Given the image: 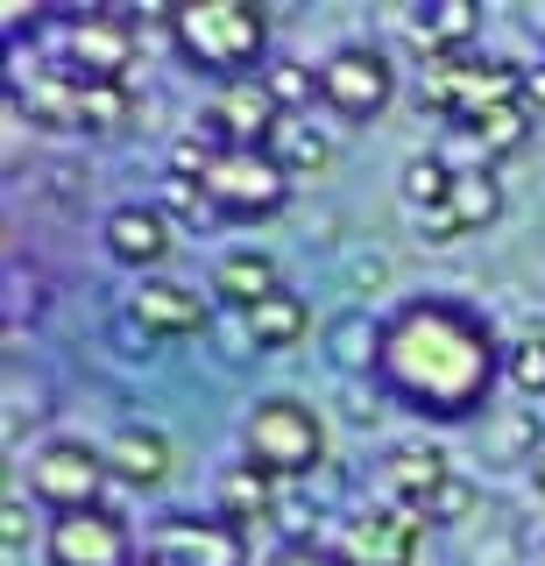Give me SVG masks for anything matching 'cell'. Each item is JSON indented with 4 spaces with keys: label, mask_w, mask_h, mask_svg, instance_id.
Returning a JSON list of instances; mask_svg holds the SVG:
<instances>
[{
    "label": "cell",
    "mask_w": 545,
    "mask_h": 566,
    "mask_svg": "<svg viewBox=\"0 0 545 566\" xmlns=\"http://www.w3.org/2000/svg\"><path fill=\"white\" fill-rule=\"evenodd\" d=\"M496 340L468 305L453 297H418L382 318V354L376 376L390 397H403L411 411L461 424L474 411H489V389H496Z\"/></svg>",
    "instance_id": "6da1fadb"
},
{
    "label": "cell",
    "mask_w": 545,
    "mask_h": 566,
    "mask_svg": "<svg viewBox=\"0 0 545 566\" xmlns=\"http://www.w3.org/2000/svg\"><path fill=\"white\" fill-rule=\"evenodd\" d=\"M164 22H170V43L199 71H213L220 85L249 78V64L270 43V14L255 0H191V8H164Z\"/></svg>",
    "instance_id": "7a4b0ae2"
},
{
    "label": "cell",
    "mask_w": 545,
    "mask_h": 566,
    "mask_svg": "<svg viewBox=\"0 0 545 566\" xmlns=\"http://www.w3.org/2000/svg\"><path fill=\"white\" fill-rule=\"evenodd\" d=\"M241 447H249V468H262V474H312L326 460V424L312 403L270 397L241 424Z\"/></svg>",
    "instance_id": "3957f363"
},
{
    "label": "cell",
    "mask_w": 545,
    "mask_h": 566,
    "mask_svg": "<svg viewBox=\"0 0 545 566\" xmlns=\"http://www.w3.org/2000/svg\"><path fill=\"white\" fill-rule=\"evenodd\" d=\"M199 185H206V199H213L220 220H270V212L291 199V170L276 164L270 149H220Z\"/></svg>",
    "instance_id": "277c9868"
},
{
    "label": "cell",
    "mask_w": 545,
    "mask_h": 566,
    "mask_svg": "<svg viewBox=\"0 0 545 566\" xmlns=\"http://www.w3.org/2000/svg\"><path fill=\"white\" fill-rule=\"evenodd\" d=\"M397 93V71L382 50H368V43H347V50H333V57L319 64V99L333 106L340 120H368V114H382Z\"/></svg>",
    "instance_id": "5b68a950"
},
{
    "label": "cell",
    "mask_w": 545,
    "mask_h": 566,
    "mask_svg": "<svg viewBox=\"0 0 545 566\" xmlns=\"http://www.w3.org/2000/svg\"><path fill=\"white\" fill-rule=\"evenodd\" d=\"M29 489H36L57 517H72V510H99V489H107V453L78 447V439H57V447H43L36 460H29Z\"/></svg>",
    "instance_id": "8992f818"
},
{
    "label": "cell",
    "mask_w": 545,
    "mask_h": 566,
    "mask_svg": "<svg viewBox=\"0 0 545 566\" xmlns=\"http://www.w3.org/2000/svg\"><path fill=\"white\" fill-rule=\"evenodd\" d=\"M50 566H143V559H135V531L114 510H72L50 524Z\"/></svg>",
    "instance_id": "52a82bcc"
},
{
    "label": "cell",
    "mask_w": 545,
    "mask_h": 566,
    "mask_svg": "<svg viewBox=\"0 0 545 566\" xmlns=\"http://www.w3.org/2000/svg\"><path fill=\"white\" fill-rule=\"evenodd\" d=\"M149 559L156 566H249V538L227 517H164L149 531Z\"/></svg>",
    "instance_id": "ba28073f"
},
{
    "label": "cell",
    "mask_w": 545,
    "mask_h": 566,
    "mask_svg": "<svg viewBox=\"0 0 545 566\" xmlns=\"http://www.w3.org/2000/svg\"><path fill=\"white\" fill-rule=\"evenodd\" d=\"M135 71V22L114 8L72 22V78L78 85H128Z\"/></svg>",
    "instance_id": "9c48e42d"
},
{
    "label": "cell",
    "mask_w": 545,
    "mask_h": 566,
    "mask_svg": "<svg viewBox=\"0 0 545 566\" xmlns=\"http://www.w3.org/2000/svg\"><path fill=\"white\" fill-rule=\"evenodd\" d=\"M418 545H426V517L403 510V503L368 510V517H355L340 531V559L347 566H411Z\"/></svg>",
    "instance_id": "30bf717a"
},
{
    "label": "cell",
    "mask_w": 545,
    "mask_h": 566,
    "mask_svg": "<svg viewBox=\"0 0 545 566\" xmlns=\"http://www.w3.org/2000/svg\"><path fill=\"white\" fill-rule=\"evenodd\" d=\"M206 120H213V142H227V149H270V135L284 128V106L270 99L262 78H227Z\"/></svg>",
    "instance_id": "8fae6325"
},
{
    "label": "cell",
    "mask_w": 545,
    "mask_h": 566,
    "mask_svg": "<svg viewBox=\"0 0 545 566\" xmlns=\"http://www.w3.org/2000/svg\"><path fill=\"white\" fill-rule=\"evenodd\" d=\"M107 248H114V262H128V270H156V262L170 255L164 206H114L107 212Z\"/></svg>",
    "instance_id": "7c38bea8"
},
{
    "label": "cell",
    "mask_w": 545,
    "mask_h": 566,
    "mask_svg": "<svg viewBox=\"0 0 545 566\" xmlns=\"http://www.w3.org/2000/svg\"><path fill=\"white\" fill-rule=\"evenodd\" d=\"M524 99V71L510 64H461V78H453V106L447 120H461V128H474L482 114H496V106H517Z\"/></svg>",
    "instance_id": "4fadbf2b"
},
{
    "label": "cell",
    "mask_w": 545,
    "mask_h": 566,
    "mask_svg": "<svg viewBox=\"0 0 545 566\" xmlns=\"http://www.w3.org/2000/svg\"><path fill=\"white\" fill-rule=\"evenodd\" d=\"M447 482H453V468H447V453H439V447H397L390 468H382V489H390L403 510H418V517L432 510V495L447 489Z\"/></svg>",
    "instance_id": "5bb4252c"
},
{
    "label": "cell",
    "mask_w": 545,
    "mask_h": 566,
    "mask_svg": "<svg viewBox=\"0 0 545 566\" xmlns=\"http://www.w3.org/2000/svg\"><path fill=\"white\" fill-rule=\"evenodd\" d=\"M128 318L143 333H199L213 312H206V297L185 291V283H143V291L128 297Z\"/></svg>",
    "instance_id": "9a60e30c"
},
{
    "label": "cell",
    "mask_w": 545,
    "mask_h": 566,
    "mask_svg": "<svg viewBox=\"0 0 545 566\" xmlns=\"http://www.w3.org/2000/svg\"><path fill=\"white\" fill-rule=\"evenodd\" d=\"M107 474H120L128 489H164L170 482V439L149 432V424H128L107 447Z\"/></svg>",
    "instance_id": "2e32d148"
},
{
    "label": "cell",
    "mask_w": 545,
    "mask_h": 566,
    "mask_svg": "<svg viewBox=\"0 0 545 566\" xmlns=\"http://www.w3.org/2000/svg\"><path fill=\"white\" fill-rule=\"evenodd\" d=\"M213 291L227 297V305L255 312L262 297H276V262H270V255H255V248H241V255H227L220 270H213Z\"/></svg>",
    "instance_id": "e0dca14e"
},
{
    "label": "cell",
    "mask_w": 545,
    "mask_h": 566,
    "mask_svg": "<svg viewBox=\"0 0 545 566\" xmlns=\"http://www.w3.org/2000/svg\"><path fill=\"white\" fill-rule=\"evenodd\" d=\"M241 326H249L255 347H297V340H305V326H312V312H305V297L276 291V297H262L255 312H241Z\"/></svg>",
    "instance_id": "ac0fdd59"
},
{
    "label": "cell",
    "mask_w": 545,
    "mask_h": 566,
    "mask_svg": "<svg viewBox=\"0 0 545 566\" xmlns=\"http://www.w3.org/2000/svg\"><path fill=\"white\" fill-rule=\"evenodd\" d=\"M270 482H276V474H262V468H227L220 489H213V495H220V517L234 524V531H241V524H262V517H270V503H276Z\"/></svg>",
    "instance_id": "d6986e66"
},
{
    "label": "cell",
    "mask_w": 545,
    "mask_h": 566,
    "mask_svg": "<svg viewBox=\"0 0 545 566\" xmlns=\"http://www.w3.org/2000/svg\"><path fill=\"white\" fill-rule=\"evenodd\" d=\"M447 212H453V227H461V234H474V227H489V220L503 212V191H496V177H489V170H453Z\"/></svg>",
    "instance_id": "ffe728a7"
},
{
    "label": "cell",
    "mask_w": 545,
    "mask_h": 566,
    "mask_svg": "<svg viewBox=\"0 0 545 566\" xmlns=\"http://www.w3.org/2000/svg\"><path fill=\"white\" fill-rule=\"evenodd\" d=\"M468 135L482 142V156H517L524 142H532V114H524V99L517 106H496V114H482Z\"/></svg>",
    "instance_id": "44dd1931"
},
{
    "label": "cell",
    "mask_w": 545,
    "mask_h": 566,
    "mask_svg": "<svg viewBox=\"0 0 545 566\" xmlns=\"http://www.w3.org/2000/svg\"><path fill=\"white\" fill-rule=\"evenodd\" d=\"M270 156H276L284 170H326V164H333V142L312 135V128H297V120H284V128L270 135Z\"/></svg>",
    "instance_id": "7402d4cb"
},
{
    "label": "cell",
    "mask_w": 545,
    "mask_h": 566,
    "mask_svg": "<svg viewBox=\"0 0 545 566\" xmlns=\"http://www.w3.org/2000/svg\"><path fill=\"white\" fill-rule=\"evenodd\" d=\"M447 191H453V170L439 164V156H411V164H403V199H411L418 212L447 206Z\"/></svg>",
    "instance_id": "603a6c76"
},
{
    "label": "cell",
    "mask_w": 545,
    "mask_h": 566,
    "mask_svg": "<svg viewBox=\"0 0 545 566\" xmlns=\"http://www.w3.org/2000/svg\"><path fill=\"white\" fill-rule=\"evenodd\" d=\"M128 85H85V114H78V128H93V135H120L128 128Z\"/></svg>",
    "instance_id": "cb8c5ba5"
},
{
    "label": "cell",
    "mask_w": 545,
    "mask_h": 566,
    "mask_svg": "<svg viewBox=\"0 0 545 566\" xmlns=\"http://www.w3.org/2000/svg\"><path fill=\"white\" fill-rule=\"evenodd\" d=\"M503 376L517 382L524 397H545V333H524V340L503 354Z\"/></svg>",
    "instance_id": "d4e9b609"
},
{
    "label": "cell",
    "mask_w": 545,
    "mask_h": 566,
    "mask_svg": "<svg viewBox=\"0 0 545 566\" xmlns=\"http://www.w3.org/2000/svg\"><path fill=\"white\" fill-rule=\"evenodd\" d=\"M333 347H340V368H376L382 326H368V318H340V326H333Z\"/></svg>",
    "instance_id": "484cf974"
},
{
    "label": "cell",
    "mask_w": 545,
    "mask_h": 566,
    "mask_svg": "<svg viewBox=\"0 0 545 566\" xmlns=\"http://www.w3.org/2000/svg\"><path fill=\"white\" fill-rule=\"evenodd\" d=\"M164 212H178L185 227H213L220 220L213 199H206V185H191V177H170V185H164Z\"/></svg>",
    "instance_id": "4316f807"
},
{
    "label": "cell",
    "mask_w": 545,
    "mask_h": 566,
    "mask_svg": "<svg viewBox=\"0 0 545 566\" xmlns=\"http://www.w3.org/2000/svg\"><path fill=\"white\" fill-rule=\"evenodd\" d=\"M262 85H270L276 106H305L312 93H319V78H312L305 64H270V71H262Z\"/></svg>",
    "instance_id": "83f0119b"
},
{
    "label": "cell",
    "mask_w": 545,
    "mask_h": 566,
    "mask_svg": "<svg viewBox=\"0 0 545 566\" xmlns=\"http://www.w3.org/2000/svg\"><path fill=\"white\" fill-rule=\"evenodd\" d=\"M474 517V489L461 482V474H453V482L447 489H439L432 495V510H426V524H468Z\"/></svg>",
    "instance_id": "f1b7e54d"
},
{
    "label": "cell",
    "mask_w": 545,
    "mask_h": 566,
    "mask_svg": "<svg viewBox=\"0 0 545 566\" xmlns=\"http://www.w3.org/2000/svg\"><path fill=\"white\" fill-rule=\"evenodd\" d=\"M524 447H532V460L545 453V447H538V418H532V411H510V418L496 424V453H524Z\"/></svg>",
    "instance_id": "f546056e"
},
{
    "label": "cell",
    "mask_w": 545,
    "mask_h": 566,
    "mask_svg": "<svg viewBox=\"0 0 545 566\" xmlns=\"http://www.w3.org/2000/svg\"><path fill=\"white\" fill-rule=\"evenodd\" d=\"M270 566H347V559L340 553H319V545H284Z\"/></svg>",
    "instance_id": "4dcf8cb0"
},
{
    "label": "cell",
    "mask_w": 545,
    "mask_h": 566,
    "mask_svg": "<svg viewBox=\"0 0 545 566\" xmlns=\"http://www.w3.org/2000/svg\"><path fill=\"white\" fill-rule=\"evenodd\" d=\"M0 538H8V553H22V538H29V510L22 503L0 510Z\"/></svg>",
    "instance_id": "1f68e13d"
},
{
    "label": "cell",
    "mask_w": 545,
    "mask_h": 566,
    "mask_svg": "<svg viewBox=\"0 0 545 566\" xmlns=\"http://www.w3.org/2000/svg\"><path fill=\"white\" fill-rule=\"evenodd\" d=\"M418 227H426V241H439V248H447L453 234H461V227H453V212H447V206H432V212H418Z\"/></svg>",
    "instance_id": "d6a6232c"
},
{
    "label": "cell",
    "mask_w": 545,
    "mask_h": 566,
    "mask_svg": "<svg viewBox=\"0 0 545 566\" xmlns=\"http://www.w3.org/2000/svg\"><path fill=\"white\" fill-rule=\"evenodd\" d=\"M382 276H390V262H376V255L355 262V291H382Z\"/></svg>",
    "instance_id": "836d02e7"
},
{
    "label": "cell",
    "mask_w": 545,
    "mask_h": 566,
    "mask_svg": "<svg viewBox=\"0 0 545 566\" xmlns=\"http://www.w3.org/2000/svg\"><path fill=\"white\" fill-rule=\"evenodd\" d=\"M524 106H538V114H545V71H524Z\"/></svg>",
    "instance_id": "e575fe53"
},
{
    "label": "cell",
    "mask_w": 545,
    "mask_h": 566,
    "mask_svg": "<svg viewBox=\"0 0 545 566\" xmlns=\"http://www.w3.org/2000/svg\"><path fill=\"white\" fill-rule=\"evenodd\" d=\"M532 482H538V495H545V453H538V460H532Z\"/></svg>",
    "instance_id": "d590c367"
},
{
    "label": "cell",
    "mask_w": 545,
    "mask_h": 566,
    "mask_svg": "<svg viewBox=\"0 0 545 566\" xmlns=\"http://www.w3.org/2000/svg\"><path fill=\"white\" fill-rule=\"evenodd\" d=\"M143 566H156V559H143Z\"/></svg>",
    "instance_id": "8d00e7d4"
}]
</instances>
